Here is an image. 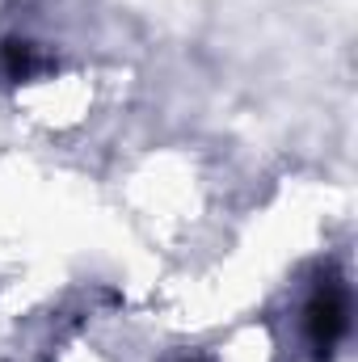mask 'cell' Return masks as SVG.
<instances>
[{
    "instance_id": "1",
    "label": "cell",
    "mask_w": 358,
    "mask_h": 362,
    "mask_svg": "<svg viewBox=\"0 0 358 362\" xmlns=\"http://www.w3.org/2000/svg\"><path fill=\"white\" fill-rule=\"evenodd\" d=\"M304 333H308V350L316 362H329L333 350L346 341L350 333V286L337 270H325L312 286V299L304 308Z\"/></svg>"
},
{
    "instance_id": "2",
    "label": "cell",
    "mask_w": 358,
    "mask_h": 362,
    "mask_svg": "<svg viewBox=\"0 0 358 362\" xmlns=\"http://www.w3.org/2000/svg\"><path fill=\"white\" fill-rule=\"evenodd\" d=\"M0 59H4V72H8V81H25V76L38 68V59H34V47H30V42H17V38H8V42H4Z\"/></svg>"
},
{
    "instance_id": "3",
    "label": "cell",
    "mask_w": 358,
    "mask_h": 362,
    "mask_svg": "<svg viewBox=\"0 0 358 362\" xmlns=\"http://www.w3.org/2000/svg\"><path fill=\"white\" fill-rule=\"evenodd\" d=\"M190 362H198V358H190Z\"/></svg>"
}]
</instances>
